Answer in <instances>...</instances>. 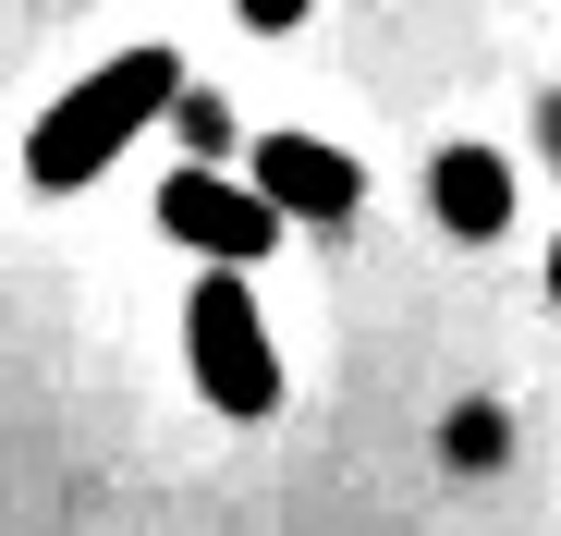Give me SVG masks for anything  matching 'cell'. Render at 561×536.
<instances>
[{"label":"cell","mask_w":561,"mask_h":536,"mask_svg":"<svg viewBox=\"0 0 561 536\" xmlns=\"http://www.w3.org/2000/svg\"><path fill=\"white\" fill-rule=\"evenodd\" d=\"M256 196L280 208V220H354L366 208V171L342 159V147H318V135H256Z\"/></svg>","instance_id":"4"},{"label":"cell","mask_w":561,"mask_h":536,"mask_svg":"<svg viewBox=\"0 0 561 536\" xmlns=\"http://www.w3.org/2000/svg\"><path fill=\"white\" fill-rule=\"evenodd\" d=\"M183 366H196V391H208L232 427L280 415V353H268V317H256V293H244V268H208V281L183 293Z\"/></svg>","instance_id":"2"},{"label":"cell","mask_w":561,"mask_h":536,"mask_svg":"<svg viewBox=\"0 0 561 536\" xmlns=\"http://www.w3.org/2000/svg\"><path fill=\"white\" fill-rule=\"evenodd\" d=\"M232 13H244V25H256V37H294V25H306V13H318V0H232Z\"/></svg>","instance_id":"7"},{"label":"cell","mask_w":561,"mask_h":536,"mask_svg":"<svg viewBox=\"0 0 561 536\" xmlns=\"http://www.w3.org/2000/svg\"><path fill=\"white\" fill-rule=\"evenodd\" d=\"M171 85H183L171 49H123V61H99L85 85H61V98L37 110V135H25V184H49V196L99 184V171H111L159 110H171Z\"/></svg>","instance_id":"1"},{"label":"cell","mask_w":561,"mask_h":536,"mask_svg":"<svg viewBox=\"0 0 561 536\" xmlns=\"http://www.w3.org/2000/svg\"><path fill=\"white\" fill-rule=\"evenodd\" d=\"M549 305H561V244H549Z\"/></svg>","instance_id":"8"},{"label":"cell","mask_w":561,"mask_h":536,"mask_svg":"<svg viewBox=\"0 0 561 536\" xmlns=\"http://www.w3.org/2000/svg\"><path fill=\"white\" fill-rule=\"evenodd\" d=\"M159 232H171V244H196L208 268H256L294 220H280L256 184H232L220 159H196V171H171V184H159Z\"/></svg>","instance_id":"3"},{"label":"cell","mask_w":561,"mask_h":536,"mask_svg":"<svg viewBox=\"0 0 561 536\" xmlns=\"http://www.w3.org/2000/svg\"><path fill=\"white\" fill-rule=\"evenodd\" d=\"M427 208H439V232H451V244H489V232H513V159H501V147H439V171H427Z\"/></svg>","instance_id":"5"},{"label":"cell","mask_w":561,"mask_h":536,"mask_svg":"<svg viewBox=\"0 0 561 536\" xmlns=\"http://www.w3.org/2000/svg\"><path fill=\"white\" fill-rule=\"evenodd\" d=\"M171 123H183V147H196V159L232 147V98H220V85H171Z\"/></svg>","instance_id":"6"}]
</instances>
